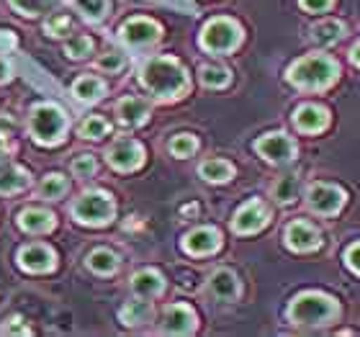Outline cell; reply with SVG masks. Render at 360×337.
I'll return each instance as SVG.
<instances>
[{"label":"cell","mask_w":360,"mask_h":337,"mask_svg":"<svg viewBox=\"0 0 360 337\" xmlns=\"http://www.w3.org/2000/svg\"><path fill=\"white\" fill-rule=\"evenodd\" d=\"M142 83L158 98H178L188 90V75L180 62L170 57H155L142 68Z\"/></svg>","instance_id":"6da1fadb"},{"label":"cell","mask_w":360,"mask_h":337,"mask_svg":"<svg viewBox=\"0 0 360 337\" xmlns=\"http://www.w3.org/2000/svg\"><path fill=\"white\" fill-rule=\"evenodd\" d=\"M340 75V65L324 54H309L304 60L293 62L288 70V80L301 90H322L332 85Z\"/></svg>","instance_id":"7a4b0ae2"},{"label":"cell","mask_w":360,"mask_h":337,"mask_svg":"<svg viewBox=\"0 0 360 337\" xmlns=\"http://www.w3.org/2000/svg\"><path fill=\"white\" fill-rule=\"evenodd\" d=\"M288 317H291L296 324H309V327L330 324L340 317V304L332 299V296H327V293L307 291L291 301Z\"/></svg>","instance_id":"3957f363"},{"label":"cell","mask_w":360,"mask_h":337,"mask_svg":"<svg viewBox=\"0 0 360 337\" xmlns=\"http://www.w3.org/2000/svg\"><path fill=\"white\" fill-rule=\"evenodd\" d=\"M29 129L37 142L57 144L62 139V134H65V129H68V119H65V113H62L57 106L41 103L31 111Z\"/></svg>","instance_id":"277c9868"},{"label":"cell","mask_w":360,"mask_h":337,"mask_svg":"<svg viewBox=\"0 0 360 337\" xmlns=\"http://www.w3.org/2000/svg\"><path fill=\"white\" fill-rule=\"evenodd\" d=\"M240 39H242V31L237 23L229 21V18H217V21L206 23V29L201 34V46L206 52L224 54L237 49Z\"/></svg>","instance_id":"5b68a950"},{"label":"cell","mask_w":360,"mask_h":337,"mask_svg":"<svg viewBox=\"0 0 360 337\" xmlns=\"http://www.w3.org/2000/svg\"><path fill=\"white\" fill-rule=\"evenodd\" d=\"M72 217L83 224H108L113 219V201L105 193H83L72 203Z\"/></svg>","instance_id":"8992f818"},{"label":"cell","mask_w":360,"mask_h":337,"mask_svg":"<svg viewBox=\"0 0 360 337\" xmlns=\"http://www.w3.org/2000/svg\"><path fill=\"white\" fill-rule=\"evenodd\" d=\"M307 203L314 214L332 217V214H338V211L342 209V203H345V191L338 186H330V183H314V186L309 188Z\"/></svg>","instance_id":"52a82bcc"},{"label":"cell","mask_w":360,"mask_h":337,"mask_svg":"<svg viewBox=\"0 0 360 337\" xmlns=\"http://www.w3.org/2000/svg\"><path fill=\"white\" fill-rule=\"evenodd\" d=\"M255 150L268 163H276V165H285V163H291L296 158V144H293L291 136L285 134H265L263 139H257Z\"/></svg>","instance_id":"ba28073f"},{"label":"cell","mask_w":360,"mask_h":337,"mask_svg":"<svg viewBox=\"0 0 360 337\" xmlns=\"http://www.w3.org/2000/svg\"><path fill=\"white\" fill-rule=\"evenodd\" d=\"M105 158L111 163L116 170H136V167L144 163V150L142 144L134 142V139H119V142H113L105 152Z\"/></svg>","instance_id":"9c48e42d"},{"label":"cell","mask_w":360,"mask_h":337,"mask_svg":"<svg viewBox=\"0 0 360 337\" xmlns=\"http://www.w3.org/2000/svg\"><path fill=\"white\" fill-rule=\"evenodd\" d=\"M265 224H268V209H265V203L250 201L237 211V217H234V222H232V229L237 234H252V232H257V229H263Z\"/></svg>","instance_id":"30bf717a"},{"label":"cell","mask_w":360,"mask_h":337,"mask_svg":"<svg viewBox=\"0 0 360 337\" xmlns=\"http://www.w3.org/2000/svg\"><path fill=\"white\" fill-rule=\"evenodd\" d=\"M285 242L296 253H309V250H316L322 245V232L309 222H293L285 229Z\"/></svg>","instance_id":"8fae6325"},{"label":"cell","mask_w":360,"mask_h":337,"mask_svg":"<svg viewBox=\"0 0 360 337\" xmlns=\"http://www.w3.org/2000/svg\"><path fill=\"white\" fill-rule=\"evenodd\" d=\"M121 39H124L129 46L155 44V42L160 39V26L155 21H147V18H131V21L124 23Z\"/></svg>","instance_id":"7c38bea8"},{"label":"cell","mask_w":360,"mask_h":337,"mask_svg":"<svg viewBox=\"0 0 360 337\" xmlns=\"http://www.w3.org/2000/svg\"><path fill=\"white\" fill-rule=\"evenodd\" d=\"M195 330V314L186 304H173L162 314V332L165 335H191Z\"/></svg>","instance_id":"4fadbf2b"},{"label":"cell","mask_w":360,"mask_h":337,"mask_svg":"<svg viewBox=\"0 0 360 337\" xmlns=\"http://www.w3.org/2000/svg\"><path fill=\"white\" fill-rule=\"evenodd\" d=\"M293 124H296V129L304 132V134H316V132L327 129L330 113H327V108H322V106H311V103L301 106V108L293 111Z\"/></svg>","instance_id":"5bb4252c"},{"label":"cell","mask_w":360,"mask_h":337,"mask_svg":"<svg viewBox=\"0 0 360 337\" xmlns=\"http://www.w3.org/2000/svg\"><path fill=\"white\" fill-rule=\"evenodd\" d=\"M219 245H221V234H219L217 229H211V227L193 229V232L186 237V242H183L186 253H191V255H211L214 250H219Z\"/></svg>","instance_id":"9a60e30c"},{"label":"cell","mask_w":360,"mask_h":337,"mask_svg":"<svg viewBox=\"0 0 360 337\" xmlns=\"http://www.w3.org/2000/svg\"><path fill=\"white\" fill-rule=\"evenodd\" d=\"M209 293L219 301H234L240 296V281H237V276H234L232 270L221 268L217 273H211Z\"/></svg>","instance_id":"2e32d148"},{"label":"cell","mask_w":360,"mask_h":337,"mask_svg":"<svg viewBox=\"0 0 360 337\" xmlns=\"http://www.w3.org/2000/svg\"><path fill=\"white\" fill-rule=\"evenodd\" d=\"M18 260L26 270H34V273H44V270L54 268V253L44 245H31V248H23L18 253Z\"/></svg>","instance_id":"e0dca14e"},{"label":"cell","mask_w":360,"mask_h":337,"mask_svg":"<svg viewBox=\"0 0 360 337\" xmlns=\"http://www.w3.org/2000/svg\"><path fill=\"white\" fill-rule=\"evenodd\" d=\"M116 113H119L121 124L127 127H139L147 121L150 116V103L144 98H124L119 106H116Z\"/></svg>","instance_id":"ac0fdd59"},{"label":"cell","mask_w":360,"mask_h":337,"mask_svg":"<svg viewBox=\"0 0 360 337\" xmlns=\"http://www.w3.org/2000/svg\"><path fill=\"white\" fill-rule=\"evenodd\" d=\"M162 288H165V281H162V276L155 273V270H139V273L131 278V291H134L136 296H142V299L158 296V293H162Z\"/></svg>","instance_id":"d6986e66"},{"label":"cell","mask_w":360,"mask_h":337,"mask_svg":"<svg viewBox=\"0 0 360 337\" xmlns=\"http://www.w3.org/2000/svg\"><path fill=\"white\" fill-rule=\"evenodd\" d=\"M299 193H301V178L293 175V172H288V175H283V178H278L273 183V198L278 203H293L299 198Z\"/></svg>","instance_id":"ffe728a7"},{"label":"cell","mask_w":360,"mask_h":337,"mask_svg":"<svg viewBox=\"0 0 360 337\" xmlns=\"http://www.w3.org/2000/svg\"><path fill=\"white\" fill-rule=\"evenodd\" d=\"M18 224H21V229H26V232H46V229H52L54 217L44 209H26V211H21Z\"/></svg>","instance_id":"44dd1931"},{"label":"cell","mask_w":360,"mask_h":337,"mask_svg":"<svg viewBox=\"0 0 360 337\" xmlns=\"http://www.w3.org/2000/svg\"><path fill=\"white\" fill-rule=\"evenodd\" d=\"M29 186V175L15 165H0V193H18Z\"/></svg>","instance_id":"7402d4cb"},{"label":"cell","mask_w":360,"mask_h":337,"mask_svg":"<svg viewBox=\"0 0 360 337\" xmlns=\"http://www.w3.org/2000/svg\"><path fill=\"white\" fill-rule=\"evenodd\" d=\"M152 319V304L150 301H129L127 307L121 309V322L129 327H139V324L150 322Z\"/></svg>","instance_id":"603a6c76"},{"label":"cell","mask_w":360,"mask_h":337,"mask_svg":"<svg viewBox=\"0 0 360 337\" xmlns=\"http://www.w3.org/2000/svg\"><path fill=\"white\" fill-rule=\"evenodd\" d=\"M203 180L209 183H226V180L234 175V167L226 163V160H206L201 167H198Z\"/></svg>","instance_id":"cb8c5ba5"},{"label":"cell","mask_w":360,"mask_h":337,"mask_svg":"<svg viewBox=\"0 0 360 337\" xmlns=\"http://www.w3.org/2000/svg\"><path fill=\"white\" fill-rule=\"evenodd\" d=\"M342 34H345V26L340 21H322L311 29V39L322 46H330V44H335V42H340Z\"/></svg>","instance_id":"d4e9b609"},{"label":"cell","mask_w":360,"mask_h":337,"mask_svg":"<svg viewBox=\"0 0 360 337\" xmlns=\"http://www.w3.org/2000/svg\"><path fill=\"white\" fill-rule=\"evenodd\" d=\"M88 268L93 273H101V276H108L119 268V257L111 253V250H93L88 255Z\"/></svg>","instance_id":"484cf974"},{"label":"cell","mask_w":360,"mask_h":337,"mask_svg":"<svg viewBox=\"0 0 360 337\" xmlns=\"http://www.w3.org/2000/svg\"><path fill=\"white\" fill-rule=\"evenodd\" d=\"M103 83L98 80V77H93V75H85V77H80V80H75V85H72V93H75L80 101H98V98L103 96Z\"/></svg>","instance_id":"4316f807"},{"label":"cell","mask_w":360,"mask_h":337,"mask_svg":"<svg viewBox=\"0 0 360 337\" xmlns=\"http://www.w3.org/2000/svg\"><path fill=\"white\" fill-rule=\"evenodd\" d=\"M80 136L83 139H103L108 132H111V127H108V121L103 119V116H88V119L80 124Z\"/></svg>","instance_id":"83f0119b"},{"label":"cell","mask_w":360,"mask_h":337,"mask_svg":"<svg viewBox=\"0 0 360 337\" xmlns=\"http://www.w3.org/2000/svg\"><path fill=\"white\" fill-rule=\"evenodd\" d=\"M229 70L221 68V65H206L201 70V83L209 85V88H224L229 83Z\"/></svg>","instance_id":"f1b7e54d"},{"label":"cell","mask_w":360,"mask_h":337,"mask_svg":"<svg viewBox=\"0 0 360 337\" xmlns=\"http://www.w3.org/2000/svg\"><path fill=\"white\" fill-rule=\"evenodd\" d=\"M65 193H68V180L62 178L60 172L46 175L44 183H41V196L44 198H62Z\"/></svg>","instance_id":"f546056e"},{"label":"cell","mask_w":360,"mask_h":337,"mask_svg":"<svg viewBox=\"0 0 360 337\" xmlns=\"http://www.w3.org/2000/svg\"><path fill=\"white\" fill-rule=\"evenodd\" d=\"M75 6L85 18H90V21H101V18L105 15V11H108V0H75Z\"/></svg>","instance_id":"4dcf8cb0"},{"label":"cell","mask_w":360,"mask_h":337,"mask_svg":"<svg viewBox=\"0 0 360 337\" xmlns=\"http://www.w3.org/2000/svg\"><path fill=\"white\" fill-rule=\"evenodd\" d=\"M11 6H13L18 13L39 15V13H46V11L54 6V0H11Z\"/></svg>","instance_id":"1f68e13d"},{"label":"cell","mask_w":360,"mask_h":337,"mask_svg":"<svg viewBox=\"0 0 360 337\" xmlns=\"http://www.w3.org/2000/svg\"><path fill=\"white\" fill-rule=\"evenodd\" d=\"M65 52H68V57H72V60H83V57H88V54L93 52V42H90L88 37H72L68 42V46H65Z\"/></svg>","instance_id":"d6a6232c"},{"label":"cell","mask_w":360,"mask_h":337,"mask_svg":"<svg viewBox=\"0 0 360 337\" xmlns=\"http://www.w3.org/2000/svg\"><path fill=\"white\" fill-rule=\"evenodd\" d=\"M195 147H198V142L191 134H178L170 142V152H173L175 158H191L195 152Z\"/></svg>","instance_id":"836d02e7"},{"label":"cell","mask_w":360,"mask_h":337,"mask_svg":"<svg viewBox=\"0 0 360 337\" xmlns=\"http://www.w3.org/2000/svg\"><path fill=\"white\" fill-rule=\"evenodd\" d=\"M70 31V18L68 15H52V18H49V21H46V34H49V37H65V34H68Z\"/></svg>","instance_id":"e575fe53"},{"label":"cell","mask_w":360,"mask_h":337,"mask_svg":"<svg viewBox=\"0 0 360 337\" xmlns=\"http://www.w3.org/2000/svg\"><path fill=\"white\" fill-rule=\"evenodd\" d=\"M72 172L80 175V178L93 175V172H96V160H93V155H80V158L72 163Z\"/></svg>","instance_id":"d590c367"},{"label":"cell","mask_w":360,"mask_h":337,"mask_svg":"<svg viewBox=\"0 0 360 337\" xmlns=\"http://www.w3.org/2000/svg\"><path fill=\"white\" fill-rule=\"evenodd\" d=\"M98 68H101V70H108V72H119V70L124 68V54H119V52L103 54V57L98 60Z\"/></svg>","instance_id":"8d00e7d4"},{"label":"cell","mask_w":360,"mask_h":337,"mask_svg":"<svg viewBox=\"0 0 360 337\" xmlns=\"http://www.w3.org/2000/svg\"><path fill=\"white\" fill-rule=\"evenodd\" d=\"M332 6V0H301V8L309 13H324Z\"/></svg>","instance_id":"74e56055"},{"label":"cell","mask_w":360,"mask_h":337,"mask_svg":"<svg viewBox=\"0 0 360 337\" xmlns=\"http://www.w3.org/2000/svg\"><path fill=\"white\" fill-rule=\"evenodd\" d=\"M345 260H347V265L355 270L360 276V242H355V245H350L347 248V253H345Z\"/></svg>","instance_id":"f35d334b"},{"label":"cell","mask_w":360,"mask_h":337,"mask_svg":"<svg viewBox=\"0 0 360 337\" xmlns=\"http://www.w3.org/2000/svg\"><path fill=\"white\" fill-rule=\"evenodd\" d=\"M3 332H6V335H29V327L15 317V319H11V322L3 327Z\"/></svg>","instance_id":"ab89813d"},{"label":"cell","mask_w":360,"mask_h":337,"mask_svg":"<svg viewBox=\"0 0 360 337\" xmlns=\"http://www.w3.org/2000/svg\"><path fill=\"white\" fill-rule=\"evenodd\" d=\"M13 46H15L13 34H8V31H0V54H6L8 49H13Z\"/></svg>","instance_id":"60d3db41"},{"label":"cell","mask_w":360,"mask_h":337,"mask_svg":"<svg viewBox=\"0 0 360 337\" xmlns=\"http://www.w3.org/2000/svg\"><path fill=\"white\" fill-rule=\"evenodd\" d=\"M8 75H11V68H8L6 62L0 60V83H3V80H8Z\"/></svg>","instance_id":"b9f144b4"},{"label":"cell","mask_w":360,"mask_h":337,"mask_svg":"<svg viewBox=\"0 0 360 337\" xmlns=\"http://www.w3.org/2000/svg\"><path fill=\"white\" fill-rule=\"evenodd\" d=\"M353 62L360 68V44H355V49H353Z\"/></svg>","instance_id":"7bdbcfd3"},{"label":"cell","mask_w":360,"mask_h":337,"mask_svg":"<svg viewBox=\"0 0 360 337\" xmlns=\"http://www.w3.org/2000/svg\"><path fill=\"white\" fill-rule=\"evenodd\" d=\"M0 158H6V136H0Z\"/></svg>","instance_id":"ee69618b"}]
</instances>
